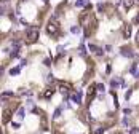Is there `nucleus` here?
I'll use <instances>...</instances> for the list:
<instances>
[{"instance_id": "nucleus-1", "label": "nucleus", "mask_w": 139, "mask_h": 134, "mask_svg": "<svg viewBox=\"0 0 139 134\" xmlns=\"http://www.w3.org/2000/svg\"><path fill=\"white\" fill-rule=\"evenodd\" d=\"M58 32H59V23H58L56 18H51L50 21H48V34L58 35Z\"/></svg>"}, {"instance_id": "nucleus-2", "label": "nucleus", "mask_w": 139, "mask_h": 134, "mask_svg": "<svg viewBox=\"0 0 139 134\" xmlns=\"http://www.w3.org/2000/svg\"><path fill=\"white\" fill-rule=\"evenodd\" d=\"M26 38H27V43H34L37 38H38V30H37L35 27H34V29H29Z\"/></svg>"}, {"instance_id": "nucleus-3", "label": "nucleus", "mask_w": 139, "mask_h": 134, "mask_svg": "<svg viewBox=\"0 0 139 134\" xmlns=\"http://www.w3.org/2000/svg\"><path fill=\"white\" fill-rule=\"evenodd\" d=\"M59 89H61V93H63V94H67V93H69V89H70V85L63 83L61 86H59Z\"/></svg>"}, {"instance_id": "nucleus-4", "label": "nucleus", "mask_w": 139, "mask_h": 134, "mask_svg": "<svg viewBox=\"0 0 139 134\" xmlns=\"http://www.w3.org/2000/svg\"><path fill=\"white\" fill-rule=\"evenodd\" d=\"M90 50H91L94 54H97V56H101V54H102V50H101V48H97V46H94V45H90Z\"/></svg>"}, {"instance_id": "nucleus-5", "label": "nucleus", "mask_w": 139, "mask_h": 134, "mask_svg": "<svg viewBox=\"0 0 139 134\" xmlns=\"http://www.w3.org/2000/svg\"><path fill=\"white\" fill-rule=\"evenodd\" d=\"M10 115H11V110L10 109H5V112H3V123H8Z\"/></svg>"}, {"instance_id": "nucleus-6", "label": "nucleus", "mask_w": 139, "mask_h": 134, "mask_svg": "<svg viewBox=\"0 0 139 134\" xmlns=\"http://www.w3.org/2000/svg\"><path fill=\"white\" fill-rule=\"evenodd\" d=\"M122 54H123V56H128V57H131V56H133V53H131V48H126V46H125V48H122Z\"/></svg>"}, {"instance_id": "nucleus-7", "label": "nucleus", "mask_w": 139, "mask_h": 134, "mask_svg": "<svg viewBox=\"0 0 139 134\" xmlns=\"http://www.w3.org/2000/svg\"><path fill=\"white\" fill-rule=\"evenodd\" d=\"M72 101L78 104V102L82 101V93H77V94H74V96H72Z\"/></svg>"}, {"instance_id": "nucleus-8", "label": "nucleus", "mask_w": 139, "mask_h": 134, "mask_svg": "<svg viewBox=\"0 0 139 134\" xmlns=\"http://www.w3.org/2000/svg\"><path fill=\"white\" fill-rule=\"evenodd\" d=\"M130 34H131V27H130V26H125V29H123V37H125V38H128V37H130Z\"/></svg>"}, {"instance_id": "nucleus-9", "label": "nucleus", "mask_w": 139, "mask_h": 134, "mask_svg": "<svg viewBox=\"0 0 139 134\" xmlns=\"http://www.w3.org/2000/svg\"><path fill=\"white\" fill-rule=\"evenodd\" d=\"M88 2H86V0H77V2H75V5L77 7H85Z\"/></svg>"}, {"instance_id": "nucleus-10", "label": "nucleus", "mask_w": 139, "mask_h": 134, "mask_svg": "<svg viewBox=\"0 0 139 134\" xmlns=\"http://www.w3.org/2000/svg\"><path fill=\"white\" fill-rule=\"evenodd\" d=\"M50 96H53V89H50V88H48V89L43 93V98H50Z\"/></svg>"}, {"instance_id": "nucleus-11", "label": "nucleus", "mask_w": 139, "mask_h": 134, "mask_svg": "<svg viewBox=\"0 0 139 134\" xmlns=\"http://www.w3.org/2000/svg\"><path fill=\"white\" fill-rule=\"evenodd\" d=\"M18 117H19V118H23V117H24V109H23V107L18 110Z\"/></svg>"}, {"instance_id": "nucleus-12", "label": "nucleus", "mask_w": 139, "mask_h": 134, "mask_svg": "<svg viewBox=\"0 0 139 134\" xmlns=\"http://www.w3.org/2000/svg\"><path fill=\"white\" fill-rule=\"evenodd\" d=\"M110 85H112V88H117L118 85H120V82H118V80H112V82H110Z\"/></svg>"}, {"instance_id": "nucleus-13", "label": "nucleus", "mask_w": 139, "mask_h": 134, "mask_svg": "<svg viewBox=\"0 0 139 134\" xmlns=\"http://www.w3.org/2000/svg\"><path fill=\"white\" fill-rule=\"evenodd\" d=\"M123 3H125V7H126V8H130V7L133 5V0H125Z\"/></svg>"}, {"instance_id": "nucleus-14", "label": "nucleus", "mask_w": 139, "mask_h": 134, "mask_svg": "<svg viewBox=\"0 0 139 134\" xmlns=\"http://www.w3.org/2000/svg\"><path fill=\"white\" fill-rule=\"evenodd\" d=\"M10 73H11V75H16V73H19V69H11Z\"/></svg>"}, {"instance_id": "nucleus-15", "label": "nucleus", "mask_w": 139, "mask_h": 134, "mask_svg": "<svg viewBox=\"0 0 139 134\" xmlns=\"http://www.w3.org/2000/svg\"><path fill=\"white\" fill-rule=\"evenodd\" d=\"M96 88H97V91H102L104 93V85H96Z\"/></svg>"}, {"instance_id": "nucleus-16", "label": "nucleus", "mask_w": 139, "mask_h": 134, "mask_svg": "<svg viewBox=\"0 0 139 134\" xmlns=\"http://www.w3.org/2000/svg\"><path fill=\"white\" fill-rule=\"evenodd\" d=\"M59 115H61V109H58V110L54 112V118H58V117H59Z\"/></svg>"}, {"instance_id": "nucleus-17", "label": "nucleus", "mask_w": 139, "mask_h": 134, "mask_svg": "<svg viewBox=\"0 0 139 134\" xmlns=\"http://www.w3.org/2000/svg\"><path fill=\"white\" fill-rule=\"evenodd\" d=\"M72 32L74 34H78V32H80V27H72Z\"/></svg>"}, {"instance_id": "nucleus-18", "label": "nucleus", "mask_w": 139, "mask_h": 134, "mask_svg": "<svg viewBox=\"0 0 139 134\" xmlns=\"http://www.w3.org/2000/svg\"><path fill=\"white\" fill-rule=\"evenodd\" d=\"M96 134H104V128H101V129H96Z\"/></svg>"}, {"instance_id": "nucleus-19", "label": "nucleus", "mask_w": 139, "mask_h": 134, "mask_svg": "<svg viewBox=\"0 0 139 134\" xmlns=\"http://www.w3.org/2000/svg\"><path fill=\"white\" fill-rule=\"evenodd\" d=\"M53 82H54V78H53V75H50V77H48V83H53Z\"/></svg>"}, {"instance_id": "nucleus-20", "label": "nucleus", "mask_w": 139, "mask_h": 134, "mask_svg": "<svg viewBox=\"0 0 139 134\" xmlns=\"http://www.w3.org/2000/svg\"><path fill=\"white\" fill-rule=\"evenodd\" d=\"M123 112H125V115H130V113H131V110H130V109H125Z\"/></svg>"}, {"instance_id": "nucleus-21", "label": "nucleus", "mask_w": 139, "mask_h": 134, "mask_svg": "<svg viewBox=\"0 0 139 134\" xmlns=\"http://www.w3.org/2000/svg\"><path fill=\"white\" fill-rule=\"evenodd\" d=\"M134 23H136V24H137V23H139V14H137V16H136V19H134Z\"/></svg>"}, {"instance_id": "nucleus-22", "label": "nucleus", "mask_w": 139, "mask_h": 134, "mask_svg": "<svg viewBox=\"0 0 139 134\" xmlns=\"http://www.w3.org/2000/svg\"><path fill=\"white\" fill-rule=\"evenodd\" d=\"M136 42H137V43H139V32H137V38H136Z\"/></svg>"}]
</instances>
